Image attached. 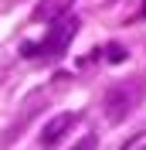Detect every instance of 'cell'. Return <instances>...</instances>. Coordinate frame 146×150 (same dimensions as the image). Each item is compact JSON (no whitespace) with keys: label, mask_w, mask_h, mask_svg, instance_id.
Masks as SVG:
<instances>
[{"label":"cell","mask_w":146,"mask_h":150,"mask_svg":"<svg viewBox=\"0 0 146 150\" xmlns=\"http://www.w3.org/2000/svg\"><path fill=\"white\" fill-rule=\"evenodd\" d=\"M139 99H143V82H139V79H126V82H116L109 92H105V99H102L109 123H122V120H129V116L136 112Z\"/></svg>","instance_id":"1"},{"label":"cell","mask_w":146,"mask_h":150,"mask_svg":"<svg viewBox=\"0 0 146 150\" xmlns=\"http://www.w3.org/2000/svg\"><path fill=\"white\" fill-rule=\"evenodd\" d=\"M78 28H82V21L72 17V14H61V17H55V21H51V28H48V38L41 41V55L61 58L65 51H68V45L75 41Z\"/></svg>","instance_id":"2"},{"label":"cell","mask_w":146,"mask_h":150,"mask_svg":"<svg viewBox=\"0 0 146 150\" xmlns=\"http://www.w3.org/2000/svg\"><path fill=\"white\" fill-rule=\"evenodd\" d=\"M75 123H78V116H75V112H58L55 120H48V126L41 130V143H44V147L61 143V140H65V133L72 130Z\"/></svg>","instance_id":"3"},{"label":"cell","mask_w":146,"mask_h":150,"mask_svg":"<svg viewBox=\"0 0 146 150\" xmlns=\"http://www.w3.org/2000/svg\"><path fill=\"white\" fill-rule=\"evenodd\" d=\"M72 4H75V0H37V7H34V21L51 24L55 17L68 14V10H72Z\"/></svg>","instance_id":"4"},{"label":"cell","mask_w":146,"mask_h":150,"mask_svg":"<svg viewBox=\"0 0 146 150\" xmlns=\"http://www.w3.org/2000/svg\"><path fill=\"white\" fill-rule=\"evenodd\" d=\"M126 55H129V51H126V48H119V45H109V48H105V58H109L112 65H119V62H126Z\"/></svg>","instance_id":"5"},{"label":"cell","mask_w":146,"mask_h":150,"mask_svg":"<svg viewBox=\"0 0 146 150\" xmlns=\"http://www.w3.org/2000/svg\"><path fill=\"white\" fill-rule=\"evenodd\" d=\"M20 51H24V55H41V48H37L34 41H24V45H20Z\"/></svg>","instance_id":"6"},{"label":"cell","mask_w":146,"mask_h":150,"mask_svg":"<svg viewBox=\"0 0 146 150\" xmlns=\"http://www.w3.org/2000/svg\"><path fill=\"white\" fill-rule=\"evenodd\" d=\"M139 17H146V0H143V4H139Z\"/></svg>","instance_id":"7"}]
</instances>
